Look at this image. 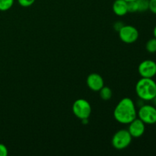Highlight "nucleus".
<instances>
[{
    "instance_id": "obj_2",
    "label": "nucleus",
    "mask_w": 156,
    "mask_h": 156,
    "mask_svg": "<svg viewBox=\"0 0 156 156\" xmlns=\"http://www.w3.org/2000/svg\"><path fill=\"white\" fill-rule=\"evenodd\" d=\"M136 93L140 100L152 101L156 96V82L152 78H142L136 85Z\"/></svg>"
},
{
    "instance_id": "obj_4",
    "label": "nucleus",
    "mask_w": 156,
    "mask_h": 156,
    "mask_svg": "<svg viewBox=\"0 0 156 156\" xmlns=\"http://www.w3.org/2000/svg\"><path fill=\"white\" fill-rule=\"evenodd\" d=\"M73 112L76 117L80 120L88 119L91 113V107L89 102L85 99H77L73 105Z\"/></svg>"
},
{
    "instance_id": "obj_19",
    "label": "nucleus",
    "mask_w": 156,
    "mask_h": 156,
    "mask_svg": "<svg viewBox=\"0 0 156 156\" xmlns=\"http://www.w3.org/2000/svg\"><path fill=\"white\" fill-rule=\"evenodd\" d=\"M123 25H124V24H122L121 21H117V22H116L115 24H114V27L115 28V30H117V31H119V30H120V28H121Z\"/></svg>"
},
{
    "instance_id": "obj_6",
    "label": "nucleus",
    "mask_w": 156,
    "mask_h": 156,
    "mask_svg": "<svg viewBox=\"0 0 156 156\" xmlns=\"http://www.w3.org/2000/svg\"><path fill=\"white\" fill-rule=\"evenodd\" d=\"M120 40L125 44L135 43L139 38V31L132 25H123L118 31Z\"/></svg>"
},
{
    "instance_id": "obj_8",
    "label": "nucleus",
    "mask_w": 156,
    "mask_h": 156,
    "mask_svg": "<svg viewBox=\"0 0 156 156\" xmlns=\"http://www.w3.org/2000/svg\"><path fill=\"white\" fill-rule=\"evenodd\" d=\"M145 123L140 118H136L129 123L128 131L133 138H140L144 134L146 130Z\"/></svg>"
},
{
    "instance_id": "obj_16",
    "label": "nucleus",
    "mask_w": 156,
    "mask_h": 156,
    "mask_svg": "<svg viewBox=\"0 0 156 156\" xmlns=\"http://www.w3.org/2000/svg\"><path fill=\"white\" fill-rule=\"evenodd\" d=\"M36 0H18V4L22 7H29L31 6Z\"/></svg>"
},
{
    "instance_id": "obj_9",
    "label": "nucleus",
    "mask_w": 156,
    "mask_h": 156,
    "mask_svg": "<svg viewBox=\"0 0 156 156\" xmlns=\"http://www.w3.org/2000/svg\"><path fill=\"white\" fill-rule=\"evenodd\" d=\"M87 85L93 91H99L104 86L105 82L101 76L98 73H91L87 77Z\"/></svg>"
},
{
    "instance_id": "obj_17",
    "label": "nucleus",
    "mask_w": 156,
    "mask_h": 156,
    "mask_svg": "<svg viewBox=\"0 0 156 156\" xmlns=\"http://www.w3.org/2000/svg\"><path fill=\"white\" fill-rule=\"evenodd\" d=\"M149 10H150L152 13L156 14V0H149Z\"/></svg>"
},
{
    "instance_id": "obj_14",
    "label": "nucleus",
    "mask_w": 156,
    "mask_h": 156,
    "mask_svg": "<svg viewBox=\"0 0 156 156\" xmlns=\"http://www.w3.org/2000/svg\"><path fill=\"white\" fill-rule=\"evenodd\" d=\"M149 0H136L138 12H144L149 10Z\"/></svg>"
},
{
    "instance_id": "obj_22",
    "label": "nucleus",
    "mask_w": 156,
    "mask_h": 156,
    "mask_svg": "<svg viewBox=\"0 0 156 156\" xmlns=\"http://www.w3.org/2000/svg\"><path fill=\"white\" fill-rule=\"evenodd\" d=\"M126 2H130V1H136V0H125Z\"/></svg>"
},
{
    "instance_id": "obj_15",
    "label": "nucleus",
    "mask_w": 156,
    "mask_h": 156,
    "mask_svg": "<svg viewBox=\"0 0 156 156\" xmlns=\"http://www.w3.org/2000/svg\"><path fill=\"white\" fill-rule=\"evenodd\" d=\"M127 10L128 12H130V13L138 12V5H137L136 0L127 2Z\"/></svg>"
},
{
    "instance_id": "obj_10",
    "label": "nucleus",
    "mask_w": 156,
    "mask_h": 156,
    "mask_svg": "<svg viewBox=\"0 0 156 156\" xmlns=\"http://www.w3.org/2000/svg\"><path fill=\"white\" fill-rule=\"evenodd\" d=\"M113 12L118 16H123L128 13L127 2L125 0H115L113 3Z\"/></svg>"
},
{
    "instance_id": "obj_1",
    "label": "nucleus",
    "mask_w": 156,
    "mask_h": 156,
    "mask_svg": "<svg viewBox=\"0 0 156 156\" xmlns=\"http://www.w3.org/2000/svg\"><path fill=\"white\" fill-rule=\"evenodd\" d=\"M114 117L118 123L129 124L137 117L136 105L129 98L121 99L114 111Z\"/></svg>"
},
{
    "instance_id": "obj_21",
    "label": "nucleus",
    "mask_w": 156,
    "mask_h": 156,
    "mask_svg": "<svg viewBox=\"0 0 156 156\" xmlns=\"http://www.w3.org/2000/svg\"><path fill=\"white\" fill-rule=\"evenodd\" d=\"M152 101H154V103H155V105H156V96L155 98H154V99Z\"/></svg>"
},
{
    "instance_id": "obj_11",
    "label": "nucleus",
    "mask_w": 156,
    "mask_h": 156,
    "mask_svg": "<svg viewBox=\"0 0 156 156\" xmlns=\"http://www.w3.org/2000/svg\"><path fill=\"white\" fill-rule=\"evenodd\" d=\"M100 92V97L102 100L108 101L112 97V91L109 87L104 86L99 91Z\"/></svg>"
},
{
    "instance_id": "obj_12",
    "label": "nucleus",
    "mask_w": 156,
    "mask_h": 156,
    "mask_svg": "<svg viewBox=\"0 0 156 156\" xmlns=\"http://www.w3.org/2000/svg\"><path fill=\"white\" fill-rule=\"evenodd\" d=\"M15 0H0V11L5 12L13 6Z\"/></svg>"
},
{
    "instance_id": "obj_18",
    "label": "nucleus",
    "mask_w": 156,
    "mask_h": 156,
    "mask_svg": "<svg viewBox=\"0 0 156 156\" xmlns=\"http://www.w3.org/2000/svg\"><path fill=\"white\" fill-rule=\"evenodd\" d=\"M8 153V149L5 145L0 143V156H7Z\"/></svg>"
},
{
    "instance_id": "obj_7",
    "label": "nucleus",
    "mask_w": 156,
    "mask_h": 156,
    "mask_svg": "<svg viewBox=\"0 0 156 156\" xmlns=\"http://www.w3.org/2000/svg\"><path fill=\"white\" fill-rule=\"evenodd\" d=\"M138 72L142 78H153L156 75V62L151 59L143 61L139 65Z\"/></svg>"
},
{
    "instance_id": "obj_20",
    "label": "nucleus",
    "mask_w": 156,
    "mask_h": 156,
    "mask_svg": "<svg viewBox=\"0 0 156 156\" xmlns=\"http://www.w3.org/2000/svg\"><path fill=\"white\" fill-rule=\"evenodd\" d=\"M153 34H154V37L156 38V25L155 27V28H154V30H153Z\"/></svg>"
},
{
    "instance_id": "obj_5",
    "label": "nucleus",
    "mask_w": 156,
    "mask_h": 156,
    "mask_svg": "<svg viewBox=\"0 0 156 156\" xmlns=\"http://www.w3.org/2000/svg\"><path fill=\"white\" fill-rule=\"evenodd\" d=\"M137 116L145 124H155L156 123V108L149 105H142L137 112Z\"/></svg>"
},
{
    "instance_id": "obj_13",
    "label": "nucleus",
    "mask_w": 156,
    "mask_h": 156,
    "mask_svg": "<svg viewBox=\"0 0 156 156\" xmlns=\"http://www.w3.org/2000/svg\"><path fill=\"white\" fill-rule=\"evenodd\" d=\"M146 50L150 53H156V38H152L149 40L148 42L146 43Z\"/></svg>"
},
{
    "instance_id": "obj_3",
    "label": "nucleus",
    "mask_w": 156,
    "mask_h": 156,
    "mask_svg": "<svg viewBox=\"0 0 156 156\" xmlns=\"http://www.w3.org/2000/svg\"><path fill=\"white\" fill-rule=\"evenodd\" d=\"M132 139L128 129H120L113 136L111 144L117 150H122L130 145Z\"/></svg>"
},
{
    "instance_id": "obj_23",
    "label": "nucleus",
    "mask_w": 156,
    "mask_h": 156,
    "mask_svg": "<svg viewBox=\"0 0 156 156\" xmlns=\"http://www.w3.org/2000/svg\"><path fill=\"white\" fill-rule=\"evenodd\" d=\"M155 124H156V123H155Z\"/></svg>"
}]
</instances>
